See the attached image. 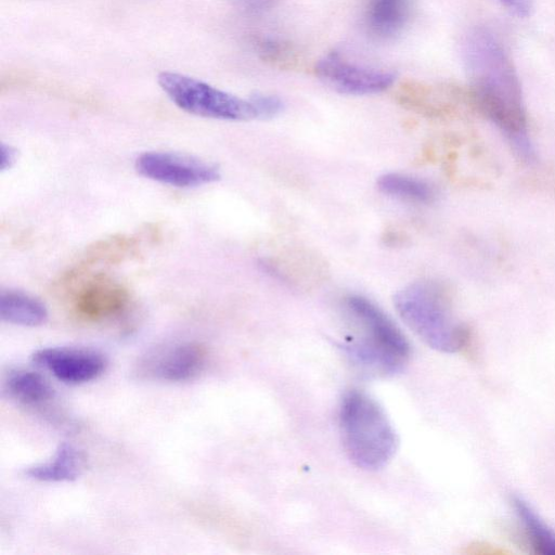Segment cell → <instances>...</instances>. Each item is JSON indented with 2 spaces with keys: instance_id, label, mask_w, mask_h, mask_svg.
Here are the masks:
<instances>
[{
  "instance_id": "10",
  "label": "cell",
  "mask_w": 555,
  "mask_h": 555,
  "mask_svg": "<svg viewBox=\"0 0 555 555\" xmlns=\"http://www.w3.org/2000/svg\"><path fill=\"white\" fill-rule=\"evenodd\" d=\"M128 291L104 275L94 276L76 293L74 307L83 319L101 321L120 314L129 304Z\"/></svg>"
},
{
  "instance_id": "20",
  "label": "cell",
  "mask_w": 555,
  "mask_h": 555,
  "mask_svg": "<svg viewBox=\"0 0 555 555\" xmlns=\"http://www.w3.org/2000/svg\"><path fill=\"white\" fill-rule=\"evenodd\" d=\"M463 553L466 555H508L509 551L488 541H474L467 544Z\"/></svg>"
},
{
  "instance_id": "19",
  "label": "cell",
  "mask_w": 555,
  "mask_h": 555,
  "mask_svg": "<svg viewBox=\"0 0 555 555\" xmlns=\"http://www.w3.org/2000/svg\"><path fill=\"white\" fill-rule=\"evenodd\" d=\"M495 528L506 541L517 548L526 553H531L528 538L521 525L502 519L495 522Z\"/></svg>"
},
{
  "instance_id": "17",
  "label": "cell",
  "mask_w": 555,
  "mask_h": 555,
  "mask_svg": "<svg viewBox=\"0 0 555 555\" xmlns=\"http://www.w3.org/2000/svg\"><path fill=\"white\" fill-rule=\"evenodd\" d=\"M260 53L263 60L280 67H293L297 55L293 47L281 40L264 38L260 41Z\"/></svg>"
},
{
  "instance_id": "23",
  "label": "cell",
  "mask_w": 555,
  "mask_h": 555,
  "mask_svg": "<svg viewBox=\"0 0 555 555\" xmlns=\"http://www.w3.org/2000/svg\"><path fill=\"white\" fill-rule=\"evenodd\" d=\"M253 8H266L272 5L278 0H240Z\"/></svg>"
},
{
  "instance_id": "3",
  "label": "cell",
  "mask_w": 555,
  "mask_h": 555,
  "mask_svg": "<svg viewBox=\"0 0 555 555\" xmlns=\"http://www.w3.org/2000/svg\"><path fill=\"white\" fill-rule=\"evenodd\" d=\"M346 306L362 330L359 337L344 345L352 362L367 374L387 376L400 372L411 353L409 341L400 328L362 296L348 297Z\"/></svg>"
},
{
  "instance_id": "8",
  "label": "cell",
  "mask_w": 555,
  "mask_h": 555,
  "mask_svg": "<svg viewBox=\"0 0 555 555\" xmlns=\"http://www.w3.org/2000/svg\"><path fill=\"white\" fill-rule=\"evenodd\" d=\"M207 351L195 341H183L149 351L138 364V374L163 382H185L204 369Z\"/></svg>"
},
{
  "instance_id": "11",
  "label": "cell",
  "mask_w": 555,
  "mask_h": 555,
  "mask_svg": "<svg viewBox=\"0 0 555 555\" xmlns=\"http://www.w3.org/2000/svg\"><path fill=\"white\" fill-rule=\"evenodd\" d=\"M412 12V0H366L364 23L377 39H391L400 35Z\"/></svg>"
},
{
  "instance_id": "22",
  "label": "cell",
  "mask_w": 555,
  "mask_h": 555,
  "mask_svg": "<svg viewBox=\"0 0 555 555\" xmlns=\"http://www.w3.org/2000/svg\"><path fill=\"white\" fill-rule=\"evenodd\" d=\"M0 151H1L0 169H1V171H4V170L11 168L15 164L17 153L13 146L4 144V143L1 144Z\"/></svg>"
},
{
  "instance_id": "14",
  "label": "cell",
  "mask_w": 555,
  "mask_h": 555,
  "mask_svg": "<svg viewBox=\"0 0 555 555\" xmlns=\"http://www.w3.org/2000/svg\"><path fill=\"white\" fill-rule=\"evenodd\" d=\"M10 397L28 406H38L53 397L49 382L38 372L17 369L11 371L4 382Z\"/></svg>"
},
{
  "instance_id": "6",
  "label": "cell",
  "mask_w": 555,
  "mask_h": 555,
  "mask_svg": "<svg viewBox=\"0 0 555 555\" xmlns=\"http://www.w3.org/2000/svg\"><path fill=\"white\" fill-rule=\"evenodd\" d=\"M134 167L139 175L147 179L177 188L201 186L220 178L215 165L175 152L142 153L137 157Z\"/></svg>"
},
{
  "instance_id": "2",
  "label": "cell",
  "mask_w": 555,
  "mask_h": 555,
  "mask_svg": "<svg viewBox=\"0 0 555 555\" xmlns=\"http://www.w3.org/2000/svg\"><path fill=\"white\" fill-rule=\"evenodd\" d=\"M403 322L430 348L462 352L470 361L477 358L475 335L470 326L456 320L448 289L438 282L410 284L393 297Z\"/></svg>"
},
{
  "instance_id": "7",
  "label": "cell",
  "mask_w": 555,
  "mask_h": 555,
  "mask_svg": "<svg viewBox=\"0 0 555 555\" xmlns=\"http://www.w3.org/2000/svg\"><path fill=\"white\" fill-rule=\"evenodd\" d=\"M315 74L334 90L352 95H365L388 89L396 74L353 63L338 52H330L315 65Z\"/></svg>"
},
{
  "instance_id": "5",
  "label": "cell",
  "mask_w": 555,
  "mask_h": 555,
  "mask_svg": "<svg viewBox=\"0 0 555 555\" xmlns=\"http://www.w3.org/2000/svg\"><path fill=\"white\" fill-rule=\"evenodd\" d=\"M157 81L168 98L189 114L224 120L256 118L249 100L241 99L193 77L162 72Z\"/></svg>"
},
{
  "instance_id": "1",
  "label": "cell",
  "mask_w": 555,
  "mask_h": 555,
  "mask_svg": "<svg viewBox=\"0 0 555 555\" xmlns=\"http://www.w3.org/2000/svg\"><path fill=\"white\" fill-rule=\"evenodd\" d=\"M463 59L473 99L525 162L534 158L520 82L499 39L483 28L470 31Z\"/></svg>"
},
{
  "instance_id": "18",
  "label": "cell",
  "mask_w": 555,
  "mask_h": 555,
  "mask_svg": "<svg viewBox=\"0 0 555 555\" xmlns=\"http://www.w3.org/2000/svg\"><path fill=\"white\" fill-rule=\"evenodd\" d=\"M248 100L255 109L256 118H272L283 109V102L280 98L273 94L257 92Z\"/></svg>"
},
{
  "instance_id": "13",
  "label": "cell",
  "mask_w": 555,
  "mask_h": 555,
  "mask_svg": "<svg viewBox=\"0 0 555 555\" xmlns=\"http://www.w3.org/2000/svg\"><path fill=\"white\" fill-rule=\"evenodd\" d=\"M0 318L21 326H39L48 319L42 301L21 291H3L0 295Z\"/></svg>"
},
{
  "instance_id": "15",
  "label": "cell",
  "mask_w": 555,
  "mask_h": 555,
  "mask_svg": "<svg viewBox=\"0 0 555 555\" xmlns=\"http://www.w3.org/2000/svg\"><path fill=\"white\" fill-rule=\"evenodd\" d=\"M511 503L526 532L531 553L555 555V532L543 522L521 498L514 495Z\"/></svg>"
},
{
  "instance_id": "12",
  "label": "cell",
  "mask_w": 555,
  "mask_h": 555,
  "mask_svg": "<svg viewBox=\"0 0 555 555\" xmlns=\"http://www.w3.org/2000/svg\"><path fill=\"white\" fill-rule=\"evenodd\" d=\"M85 466V454L75 446L63 442L51 461L27 467L24 475L46 482L73 481L82 474Z\"/></svg>"
},
{
  "instance_id": "21",
  "label": "cell",
  "mask_w": 555,
  "mask_h": 555,
  "mask_svg": "<svg viewBox=\"0 0 555 555\" xmlns=\"http://www.w3.org/2000/svg\"><path fill=\"white\" fill-rule=\"evenodd\" d=\"M504 7L513 14L524 17L530 13L532 8L531 0H500Z\"/></svg>"
},
{
  "instance_id": "4",
  "label": "cell",
  "mask_w": 555,
  "mask_h": 555,
  "mask_svg": "<svg viewBox=\"0 0 555 555\" xmlns=\"http://www.w3.org/2000/svg\"><path fill=\"white\" fill-rule=\"evenodd\" d=\"M339 426L346 453L358 467L377 470L393 456L396 431L383 408L367 393L353 389L344 396Z\"/></svg>"
},
{
  "instance_id": "16",
  "label": "cell",
  "mask_w": 555,
  "mask_h": 555,
  "mask_svg": "<svg viewBox=\"0 0 555 555\" xmlns=\"http://www.w3.org/2000/svg\"><path fill=\"white\" fill-rule=\"evenodd\" d=\"M377 188L384 194L412 203L427 204L436 197V190L429 182L402 173L380 176Z\"/></svg>"
},
{
  "instance_id": "9",
  "label": "cell",
  "mask_w": 555,
  "mask_h": 555,
  "mask_svg": "<svg viewBox=\"0 0 555 555\" xmlns=\"http://www.w3.org/2000/svg\"><path fill=\"white\" fill-rule=\"evenodd\" d=\"M33 362L59 380L78 385L99 377L107 361L98 350L82 347H48L34 352Z\"/></svg>"
}]
</instances>
